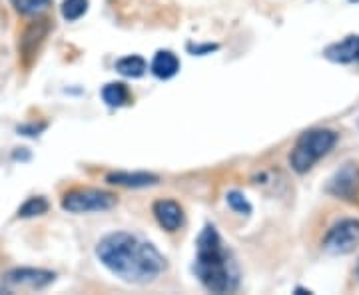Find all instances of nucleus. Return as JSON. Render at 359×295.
<instances>
[{"label": "nucleus", "instance_id": "nucleus-14", "mask_svg": "<svg viewBox=\"0 0 359 295\" xmlns=\"http://www.w3.org/2000/svg\"><path fill=\"white\" fill-rule=\"evenodd\" d=\"M116 70H118L122 76H126V78H140L146 74L148 64H146V60H144L142 56L132 54V56H124V58H120V60L116 62Z\"/></svg>", "mask_w": 359, "mask_h": 295}, {"label": "nucleus", "instance_id": "nucleus-3", "mask_svg": "<svg viewBox=\"0 0 359 295\" xmlns=\"http://www.w3.org/2000/svg\"><path fill=\"white\" fill-rule=\"evenodd\" d=\"M335 144H337V134L334 130H308L295 142L294 150L290 154V164L297 174H306L323 156H327L334 150Z\"/></svg>", "mask_w": 359, "mask_h": 295}, {"label": "nucleus", "instance_id": "nucleus-4", "mask_svg": "<svg viewBox=\"0 0 359 295\" xmlns=\"http://www.w3.org/2000/svg\"><path fill=\"white\" fill-rule=\"evenodd\" d=\"M116 205V195L94 188H78L65 193L62 210L70 214H88V212H106Z\"/></svg>", "mask_w": 359, "mask_h": 295}, {"label": "nucleus", "instance_id": "nucleus-15", "mask_svg": "<svg viewBox=\"0 0 359 295\" xmlns=\"http://www.w3.org/2000/svg\"><path fill=\"white\" fill-rule=\"evenodd\" d=\"M50 204L42 198V195H34L30 200H26L25 204L20 205L18 210V218H36V216H42L48 212Z\"/></svg>", "mask_w": 359, "mask_h": 295}, {"label": "nucleus", "instance_id": "nucleus-18", "mask_svg": "<svg viewBox=\"0 0 359 295\" xmlns=\"http://www.w3.org/2000/svg\"><path fill=\"white\" fill-rule=\"evenodd\" d=\"M226 202H228V205H230L233 212H238L242 216H250L252 214V204L245 200L244 193L228 192L226 193Z\"/></svg>", "mask_w": 359, "mask_h": 295}, {"label": "nucleus", "instance_id": "nucleus-10", "mask_svg": "<svg viewBox=\"0 0 359 295\" xmlns=\"http://www.w3.org/2000/svg\"><path fill=\"white\" fill-rule=\"evenodd\" d=\"M323 56L337 64H349V62H359V36H347L341 42L330 44Z\"/></svg>", "mask_w": 359, "mask_h": 295}, {"label": "nucleus", "instance_id": "nucleus-16", "mask_svg": "<svg viewBox=\"0 0 359 295\" xmlns=\"http://www.w3.org/2000/svg\"><path fill=\"white\" fill-rule=\"evenodd\" d=\"M11 2H13L16 13L26 14V16L40 14L52 4V0H11Z\"/></svg>", "mask_w": 359, "mask_h": 295}, {"label": "nucleus", "instance_id": "nucleus-11", "mask_svg": "<svg viewBox=\"0 0 359 295\" xmlns=\"http://www.w3.org/2000/svg\"><path fill=\"white\" fill-rule=\"evenodd\" d=\"M106 181L112 186H124V188H148L160 181L156 174L150 172H112L106 176Z\"/></svg>", "mask_w": 359, "mask_h": 295}, {"label": "nucleus", "instance_id": "nucleus-13", "mask_svg": "<svg viewBox=\"0 0 359 295\" xmlns=\"http://www.w3.org/2000/svg\"><path fill=\"white\" fill-rule=\"evenodd\" d=\"M102 100L110 108H120L130 102V90L126 84L122 82H110L102 88Z\"/></svg>", "mask_w": 359, "mask_h": 295}, {"label": "nucleus", "instance_id": "nucleus-1", "mask_svg": "<svg viewBox=\"0 0 359 295\" xmlns=\"http://www.w3.org/2000/svg\"><path fill=\"white\" fill-rule=\"evenodd\" d=\"M96 256L116 277L128 283H152L166 270V259L150 242L114 231L98 242Z\"/></svg>", "mask_w": 359, "mask_h": 295}, {"label": "nucleus", "instance_id": "nucleus-12", "mask_svg": "<svg viewBox=\"0 0 359 295\" xmlns=\"http://www.w3.org/2000/svg\"><path fill=\"white\" fill-rule=\"evenodd\" d=\"M150 68H152L154 76H158L160 80H168V78L176 76L180 70L178 56L170 50L156 52L154 60H152V66H150Z\"/></svg>", "mask_w": 359, "mask_h": 295}, {"label": "nucleus", "instance_id": "nucleus-5", "mask_svg": "<svg viewBox=\"0 0 359 295\" xmlns=\"http://www.w3.org/2000/svg\"><path fill=\"white\" fill-rule=\"evenodd\" d=\"M359 245V219L347 218L337 221L323 238V249L334 256L351 254Z\"/></svg>", "mask_w": 359, "mask_h": 295}, {"label": "nucleus", "instance_id": "nucleus-6", "mask_svg": "<svg viewBox=\"0 0 359 295\" xmlns=\"http://www.w3.org/2000/svg\"><path fill=\"white\" fill-rule=\"evenodd\" d=\"M52 25L48 18H36L32 20L30 25L26 26L25 32L20 34V40H18V54H20V62L30 68L32 62L36 60L40 48L44 44V40L48 39L50 34Z\"/></svg>", "mask_w": 359, "mask_h": 295}, {"label": "nucleus", "instance_id": "nucleus-7", "mask_svg": "<svg viewBox=\"0 0 359 295\" xmlns=\"http://www.w3.org/2000/svg\"><path fill=\"white\" fill-rule=\"evenodd\" d=\"M56 280V275L48 270L39 268H14L2 275V282L13 289H44Z\"/></svg>", "mask_w": 359, "mask_h": 295}, {"label": "nucleus", "instance_id": "nucleus-17", "mask_svg": "<svg viewBox=\"0 0 359 295\" xmlns=\"http://www.w3.org/2000/svg\"><path fill=\"white\" fill-rule=\"evenodd\" d=\"M88 11V0H65L60 6V13L68 22H74L78 18H82Z\"/></svg>", "mask_w": 359, "mask_h": 295}, {"label": "nucleus", "instance_id": "nucleus-19", "mask_svg": "<svg viewBox=\"0 0 359 295\" xmlns=\"http://www.w3.org/2000/svg\"><path fill=\"white\" fill-rule=\"evenodd\" d=\"M188 50L202 56V54H208L212 50H218V44H202V46H194V44H188Z\"/></svg>", "mask_w": 359, "mask_h": 295}, {"label": "nucleus", "instance_id": "nucleus-20", "mask_svg": "<svg viewBox=\"0 0 359 295\" xmlns=\"http://www.w3.org/2000/svg\"><path fill=\"white\" fill-rule=\"evenodd\" d=\"M355 275H358V280H359V261H358V268H355Z\"/></svg>", "mask_w": 359, "mask_h": 295}, {"label": "nucleus", "instance_id": "nucleus-8", "mask_svg": "<svg viewBox=\"0 0 359 295\" xmlns=\"http://www.w3.org/2000/svg\"><path fill=\"white\" fill-rule=\"evenodd\" d=\"M327 192L341 198L347 202H355L359 195V166L358 164H346L335 176L330 180Z\"/></svg>", "mask_w": 359, "mask_h": 295}, {"label": "nucleus", "instance_id": "nucleus-21", "mask_svg": "<svg viewBox=\"0 0 359 295\" xmlns=\"http://www.w3.org/2000/svg\"><path fill=\"white\" fill-rule=\"evenodd\" d=\"M349 2H353V4H359V0H349Z\"/></svg>", "mask_w": 359, "mask_h": 295}, {"label": "nucleus", "instance_id": "nucleus-9", "mask_svg": "<svg viewBox=\"0 0 359 295\" xmlns=\"http://www.w3.org/2000/svg\"><path fill=\"white\" fill-rule=\"evenodd\" d=\"M152 212H154L158 224L166 231H178L184 226V210L174 200H160V202H156Z\"/></svg>", "mask_w": 359, "mask_h": 295}, {"label": "nucleus", "instance_id": "nucleus-2", "mask_svg": "<svg viewBox=\"0 0 359 295\" xmlns=\"http://www.w3.org/2000/svg\"><path fill=\"white\" fill-rule=\"evenodd\" d=\"M194 273L212 294H231L240 283V271L230 254L224 249L222 238L214 226H205L196 244Z\"/></svg>", "mask_w": 359, "mask_h": 295}]
</instances>
